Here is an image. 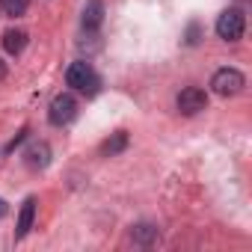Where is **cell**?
<instances>
[{"mask_svg": "<svg viewBox=\"0 0 252 252\" xmlns=\"http://www.w3.org/2000/svg\"><path fill=\"white\" fill-rule=\"evenodd\" d=\"M104 21V3L101 0H89L86 9H83V27L86 30H98Z\"/></svg>", "mask_w": 252, "mask_h": 252, "instance_id": "8", "label": "cell"}, {"mask_svg": "<svg viewBox=\"0 0 252 252\" xmlns=\"http://www.w3.org/2000/svg\"><path fill=\"white\" fill-rule=\"evenodd\" d=\"M33 220H36V199L30 196V199L24 202L21 214H18V228H15V237H18V240H21V237H27V231L33 228Z\"/></svg>", "mask_w": 252, "mask_h": 252, "instance_id": "7", "label": "cell"}, {"mask_svg": "<svg viewBox=\"0 0 252 252\" xmlns=\"http://www.w3.org/2000/svg\"><path fill=\"white\" fill-rule=\"evenodd\" d=\"M24 45H27V33H24V30H9V33L3 36V51L12 54V57H18V54L24 51Z\"/></svg>", "mask_w": 252, "mask_h": 252, "instance_id": "9", "label": "cell"}, {"mask_svg": "<svg viewBox=\"0 0 252 252\" xmlns=\"http://www.w3.org/2000/svg\"><path fill=\"white\" fill-rule=\"evenodd\" d=\"M125 146H128V134H125V131H116V134H113V140H107V143H104V155H119Z\"/></svg>", "mask_w": 252, "mask_h": 252, "instance_id": "11", "label": "cell"}, {"mask_svg": "<svg viewBox=\"0 0 252 252\" xmlns=\"http://www.w3.org/2000/svg\"><path fill=\"white\" fill-rule=\"evenodd\" d=\"M243 74L237 71V68H220L214 77H211V89L217 92V95H222V98H228V95H237L240 89H243Z\"/></svg>", "mask_w": 252, "mask_h": 252, "instance_id": "4", "label": "cell"}, {"mask_svg": "<svg viewBox=\"0 0 252 252\" xmlns=\"http://www.w3.org/2000/svg\"><path fill=\"white\" fill-rule=\"evenodd\" d=\"M65 80H68L71 89H77L83 95H95L98 86H101V77L95 74V68L89 63H71L68 71H65Z\"/></svg>", "mask_w": 252, "mask_h": 252, "instance_id": "1", "label": "cell"}, {"mask_svg": "<svg viewBox=\"0 0 252 252\" xmlns=\"http://www.w3.org/2000/svg\"><path fill=\"white\" fill-rule=\"evenodd\" d=\"M175 104H178V110H181L184 116H196V113H202V110L208 107V95H205V89H199V86H187V89L178 92Z\"/></svg>", "mask_w": 252, "mask_h": 252, "instance_id": "5", "label": "cell"}, {"mask_svg": "<svg viewBox=\"0 0 252 252\" xmlns=\"http://www.w3.org/2000/svg\"><path fill=\"white\" fill-rule=\"evenodd\" d=\"M0 6H3V12H6V15L18 18V15H24V12H27L30 0H0Z\"/></svg>", "mask_w": 252, "mask_h": 252, "instance_id": "12", "label": "cell"}, {"mask_svg": "<svg viewBox=\"0 0 252 252\" xmlns=\"http://www.w3.org/2000/svg\"><path fill=\"white\" fill-rule=\"evenodd\" d=\"M246 30V18L240 9H225L220 18H217V36L225 39V42H237Z\"/></svg>", "mask_w": 252, "mask_h": 252, "instance_id": "2", "label": "cell"}, {"mask_svg": "<svg viewBox=\"0 0 252 252\" xmlns=\"http://www.w3.org/2000/svg\"><path fill=\"white\" fill-rule=\"evenodd\" d=\"M131 240H134V243H140V246H149V243H155V240H158V228H155L152 222H140V225H134V228H131Z\"/></svg>", "mask_w": 252, "mask_h": 252, "instance_id": "10", "label": "cell"}, {"mask_svg": "<svg viewBox=\"0 0 252 252\" xmlns=\"http://www.w3.org/2000/svg\"><path fill=\"white\" fill-rule=\"evenodd\" d=\"M74 116H77V101H74V95H68V92L57 95V98L51 101V107H48V119H51V125H57V128L68 125Z\"/></svg>", "mask_w": 252, "mask_h": 252, "instance_id": "3", "label": "cell"}, {"mask_svg": "<svg viewBox=\"0 0 252 252\" xmlns=\"http://www.w3.org/2000/svg\"><path fill=\"white\" fill-rule=\"evenodd\" d=\"M24 158H27V166L30 169H45L51 163V146L48 143H33Z\"/></svg>", "mask_w": 252, "mask_h": 252, "instance_id": "6", "label": "cell"}, {"mask_svg": "<svg viewBox=\"0 0 252 252\" xmlns=\"http://www.w3.org/2000/svg\"><path fill=\"white\" fill-rule=\"evenodd\" d=\"M3 214H6V202H3V199H0V217H3Z\"/></svg>", "mask_w": 252, "mask_h": 252, "instance_id": "14", "label": "cell"}, {"mask_svg": "<svg viewBox=\"0 0 252 252\" xmlns=\"http://www.w3.org/2000/svg\"><path fill=\"white\" fill-rule=\"evenodd\" d=\"M0 80H6V63L0 60Z\"/></svg>", "mask_w": 252, "mask_h": 252, "instance_id": "13", "label": "cell"}]
</instances>
